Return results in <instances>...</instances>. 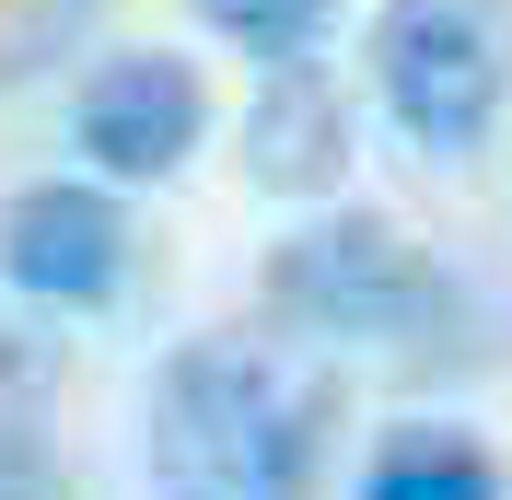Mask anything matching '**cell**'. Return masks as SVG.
Listing matches in <instances>:
<instances>
[{"instance_id":"8992f818","label":"cell","mask_w":512,"mask_h":500,"mask_svg":"<svg viewBox=\"0 0 512 500\" xmlns=\"http://www.w3.org/2000/svg\"><path fill=\"white\" fill-rule=\"evenodd\" d=\"M245 175L280 198H326L338 175H350V105H338V82H315L303 59H280V82L256 94L245 117Z\"/></svg>"},{"instance_id":"3957f363","label":"cell","mask_w":512,"mask_h":500,"mask_svg":"<svg viewBox=\"0 0 512 500\" xmlns=\"http://www.w3.org/2000/svg\"><path fill=\"white\" fill-rule=\"evenodd\" d=\"M443 280L419 268V245L373 210H338V221H303L280 256H268V314H291L303 338H408L431 326Z\"/></svg>"},{"instance_id":"9c48e42d","label":"cell","mask_w":512,"mask_h":500,"mask_svg":"<svg viewBox=\"0 0 512 500\" xmlns=\"http://www.w3.org/2000/svg\"><path fill=\"white\" fill-rule=\"evenodd\" d=\"M0 500H59V477L35 466V442H24V431H0Z\"/></svg>"},{"instance_id":"6da1fadb","label":"cell","mask_w":512,"mask_h":500,"mask_svg":"<svg viewBox=\"0 0 512 500\" xmlns=\"http://www.w3.org/2000/svg\"><path fill=\"white\" fill-rule=\"evenodd\" d=\"M315 442H326V396L256 338H187L140 407V454H152L163 500H303Z\"/></svg>"},{"instance_id":"7a4b0ae2","label":"cell","mask_w":512,"mask_h":500,"mask_svg":"<svg viewBox=\"0 0 512 500\" xmlns=\"http://www.w3.org/2000/svg\"><path fill=\"white\" fill-rule=\"evenodd\" d=\"M373 82L419 152H478L512 94V0H384Z\"/></svg>"},{"instance_id":"52a82bcc","label":"cell","mask_w":512,"mask_h":500,"mask_svg":"<svg viewBox=\"0 0 512 500\" xmlns=\"http://www.w3.org/2000/svg\"><path fill=\"white\" fill-rule=\"evenodd\" d=\"M361 500H501V466H489V442L419 419V431H396V442L373 454Z\"/></svg>"},{"instance_id":"ba28073f","label":"cell","mask_w":512,"mask_h":500,"mask_svg":"<svg viewBox=\"0 0 512 500\" xmlns=\"http://www.w3.org/2000/svg\"><path fill=\"white\" fill-rule=\"evenodd\" d=\"M326 12H338V0H198V24L210 35H233V47H245V59H315V35H326Z\"/></svg>"},{"instance_id":"277c9868","label":"cell","mask_w":512,"mask_h":500,"mask_svg":"<svg viewBox=\"0 0 512 500\" xmlns=\"http://www.w3.org/2000/svg\"><path fill=\"white\" fill-rule=\"evenodd\" d=\"M198 128H210V94H198V70L163 59V47L105 59L94 82H82V105H70V140H82V163H94L105 187H163V175L198 152Z\"/></svg>"},{"instance_id":"5b68a950","label":"cell","mask_w":512,"mask_h":500,"mask_svg":"<svg viewBox=\"0 0 512 500\" xmlns=\"http://www.w3.org/2000/svg\"><path fill=\"white\" fill-rule=\"evenodd\" d=\"M0 280L35 291V303H117L128 280V210L82 175H35L12 210H0Z\"/></svg>"}]
</instances>
